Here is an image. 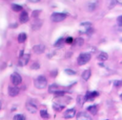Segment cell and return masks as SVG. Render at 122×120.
I'll use <instances>...</instances> for the list:
<instances>
[{
    "label": "cell",
    "instance_id": "obj_35",
    "mask_svg": "<svg viewBox=\"0 0 122 120\" xmlns=\"http://www.w3.org/2000/svg\"><path fill=\"white\" fill-rule=\"evenodd\" d=\"M29 2H30V3H37V2H39L40 0H28Z\"/></svg>",
    "mask_w": 122,
    "mask_h": 120
},
{
    "label": "cell",
    "instance_id": "obj_8",
    "mask_svg": "<svg viewBox=\"0 0 122 120\" xmlns=\"http://www.w3.org/2000/svg\"><path fill=\"white\" fill-rule=\"evenodd\" d=\"M32 51L35 54L40 55V54L44 53V51H45V45L44 44H36V45H34L32 47Z\"/></svg>",
    "mask_w": 122,
    "mask_h": 120
},
{
    "label": "cell",
    "instance_id": "obj_32",
    "mask_svg": "<svg viewBox=\"0 0 122 120\" xmlns=\"http://www.w3.org/2000/svg\"><path fill=\"white\" fill-rule=\"evenodd\" d=\"M117 23L119 26H122V15H119L117 17Z\"/></svg>",
    "mask_w": 122,
    "mask_h": 120
},
{
    "label": "cell",
    "instance_id": "obj_10",
    "mask_svg": "<svg viewBox=\"0 0 122 120\" xmlns=\"http://www.w3.org/2000/svg\"><path fill=\"white\" fill-rule=\"evenodd\" d=\"M75 108H70V109H67L65 112H64V117L66 119H70V118H72L75 116Z\"/></svg>",
    "mask_w": 122,
    "mask_h": 120
},
{
    "label": "cell",
    "instance_id": "obj_19",
    "mask_svg": "<svg viewBox=\"0 0 122 120\" xmlns=\"http://www.w3.org/2000/svg\"><path fill=\"white\" fill-rule=\"evenodd\" d=\"M98 60H102V61H105V60H108V54L107 53H105V52H101L99 55H98Z\"/></svg>",
    "mask_w": 122,
    "mask_h": 120
},
{
    "label": "cell",
    "instance_id": "obj_22",
    "mask_svg": "<svg viewBox=\"0 0 122 120\" xmlns=\"http://www.w3.org/2000/svg\"><path fill=\"white\" fill-rule=\"evenodd\" d=\"M73 42H74V44H75L76 46H82V45L84 44V39L81 38V37H78V38L74 39Z\"/></svg>",
    "mask_w": 122,
    "mask_h": 120
},
{
    "label": "cell",
    "instance_id": "obj_2",
    "mask_svg": "<svg viewBox=\"0 0 122 120\" xmlns=\"http://www.w3.org/2000/svg\"><path fill=\"white\" fill-rule=\"evenodd\" d=\"M91 60V54L89 53H82L77 58V63L78 65H84Z\"/></svg>",
    "mask_w": 122,
    "mask_h": 120
},
{
    "label": "cell",
    "instance_id": "obj_23",
    "mask_svg": "<svg viewBox=\"0 0 122 120\" xmlns=\"http://www.w3.org/2000/svg\"><path fill=\"white\" fill-rule=\"evenodd\" d=\"M13 120H26V116L24 114H16L13 116Z\"/></svg>",
    "mask_w": 122,
    "mask_h": 120
},
{
    "label": "cell",
    "instance_id": "obj_6",
    "mask_svg": "<svg viewBox=\"0 0 122 120\" xmlns=\"http://www.w3.org/2000/svg\"><path fill=\"white\" fill-rule=\"evenodd\" d=\"M30 58V54H24L22 57L19 58L18 65H19V66H25V65L29 62Z\"/></svg>",
    "mask_w": 122,
    "mask_h": 120
},
{
    "label": "cell",
    "instance_id": "obj_17",
    "mask_svg": "<svg viewBox=\"0 0 122 120\" xmlns=\"http://www.w3.org/2000/svg\"><path fill=\"white\" fill-rule=\"evenodd\" d=\"M59 90V88H58V85L57 84H51L50 86H49V92L50 93H55V92H57Z\"/></svg>",
    "mask_w": 122,
    "mask_h": 120
},
{
    "label": "cell",
    "instance_id": "obj_18",
    "mask_svg": "<svg viewBox=\"0 0 122 120\" xmlns=\"http://www.w3.org/2000/svg\"><path fill=\"white\" fill-rule=\"evenodd\" d=\"M64 107H65V105H61V104H59V103H53V105H52V108H53L56 111H61V110L64 108Z\"/></svg>",
    "mask_w": 122,
    "mask_h": 120
},
{
    "label": "cell",
    "instance_id": "obj_38",
    "mask_svg": "<svg viewBox=\"0 0 122 120\" xmlns=\"http://www.w3.org/2000/svg\"><path fill=\"white\" fill-rule=\"evenodd\" d=\"M105 120H109V119H105Z\"/></svg>",
    "mask_w": 122,
    "mask_h": 120
},
{
    "label": "cell",
    "instance_id": "obj_36",
    "mask_svg": "<svg viewBox=\"0 0 122 120\" xmlns=\"http://www.w3.org/2000/svg\"><path fill=\"white\" fill-rule=\"evenodd\" d=\"M120 98H121V100H122V93H121V95H120Z\"/></svg>",
    "mask_w": 122,
    "mask_h": 120
},
{
    "label": "cell",
    "instance_id": "obj_27",
    "mask_svg": "<svg viewBox=\"0 0 122 120\" xmlns=\"http://www.w3.org/2000/svg\"><path fill=\"white\" fill-rule=\"evenodd\" d=\"M63 42H64V38H63V37H60V38H58V40L54 43V46H60V45H62Z\"/></svg>",
    "mask_w": 122,
    "mask_h": 120
},
{
    "label": "cell",
    "instance_id": "obj_21",
    "mask_svg": "<svg viewBox=\"0 0 122 120\" xmlns=\"http://www.w3.org/2000/svg\"><path fill=\"white\" fill-rule=\"evenodd\" d=\"M40 116L42 118H44V119H48L50 117V115H49V113H48V111L46 109H41L40 110Z\"/></svg>",
    "mask_w": 122,
    "mask_h": 120
},
{
    "label": "cell",
    "instance_id": "obj_5",
    "mask_svg": "<svg viewBox=\"0 0 122 120\" xmlns=\"http://www.w3.org/2000/svg\"><path fill=\"white\" fill-rule=\"evenodd\" d=\"M10 81H11L12 84L14 86H16V85H18V84H20L22 83V78L18 73L14 72V73H12L10 75Z\"/></svg>",
    "mask_w": 122,
    "mask_h": 120
},
{
    "label": "cell",
    "instance_id": "obj_33",
    "mask_svg": "<svg viewBox=\"0 0 122 120\" xmlns=\"http://www.w3.org/2000/svg\"><path fill=\"white\" fill-rule=\"evenodd\" d=\"M115 3H116V1H115V0H112V4H110L109 8H112V7L115 5Z\"/></svg>",
    "mask_w": 122,
    "mask_h": 120
},
{
    "label": "cell",
    "instance_id": "obj_13",
    "mask_svg": "<svg viewBox=\"0 0 122 120\" xmlns=\"http://www.w3.org/2000/svg\"><path fill=\"white\" fill-rule=\"evenodd\" d=\"M19 20H20L21 23H26V22L29 21V14H28V12L26 11H23L21 12V14L19 16Z\"/></svg>",
    "mask_w": 122,
    "mask_h": 120
},
{
    "label": "cell",
    "instance_id": "obj_34",
    "mask_svg": "<svg viewBox=\"0 0 122 120\" xmlns=\"http://www.w3.org/2000/svg\"><path fill=\"white\" fill-rule=\"evenodd\" d=\"M17 26H18V25H17V23H12L11 25H10V28H16Z\"/></svg>",
    "mask_w": 122,
    "mask_h": 120
},
{
    "label": "cell",
    "instance_id": "obj_14",
    "mask_svg": "<svg viewBox=\"0 0 122 120\" xmlns=\"http://www.w3.org/2000/svg\"><path fill=\"white\" fill-rule=\"evenodd\" d=\"M87 110H88L90 113H92V114H96V113H97V110H98V108H97V106H95V105H92V106H89V107L87 108Z\"/></svg>",
    "mask_w": 122,
    "mask_h": 120
},
{
    "label": "cell",
    "instance_id": "obj_20",
    "mask_svg": "<svg viewBox=\"0 0 122 120\" xmlns=\"http://www.w3.org/2000/svg\"><path fill=\"white\" fill-rule=\"evenodd\" d=\"M22 6H20V5H18V4H11V10L13 11V12H20V11H22Z\"/></svg>",
    "mask_w": 122,
    "mask_h": 120
},
{
    "label": "cell",
    "instance_id": "obj_26",
    "mask_svg": "<svg viewBox=\"0 0 122 120\" xmlns=\"http://www.w3.org/2000/svg\"><path fill=\"white\" fill-rule=\"evenodd\" d=\"M40 12H41V11H40V10H35V11H33V12H31V16H32V17H34V18H36V17L40 14Z\"/></svg>",
    "mask_w": 122,
    "mask_h": 120
},
{
    "label": "cell",
    "instance_id": "obj_16",
    "mask_svg": "<svg viewBox=\"0 0 122 120\" xmlns=\"http://www.w3.org/2000/svg\"><path fill=\"white\" fill-rule=\"evenodd\" d=\"M17 39H18V42H19V43H23V42H25L26 39H27V35H26L25 33H21V34H19Z\"/></svg>",
    "mask_w": 122,
    "mask_h": 120
},
{
    "label": "cell",
    "instance_id": "obj_39",
    "mask_svg": "<svg viewBox=\"0 0 122 120\" xmlns=\"http://www.w3.org/2000/svg\"><path fill=\"white\" fill-rule=\"evenodd\" d=\"M121 40H122V39H121Z\"/></svg>",
    "mask_w": 122,
    "mask_h": 120
},
{
    "label": "cell",
    "instance_id": "obj_31",
    "mask_svg": "<svg viewBox=\"0 0 122 120\" xmlns=\"http://www.w3.org/2000/svg\"><path fill=\"white\" fill-rule=\"evenodd\" d=\"M122 85V81H115L114 82V86L115 87H120Z\"/></svg>",
    "mask_w": 122,
    "mask_h": 120
},
{
    "label": "cell",
    "instance_id": "obj_11",
    "mask_svg": "<svg viewBox=\"0 0 122 120\" xmlns=\"http://www.w3.org/2000/svg\"><path fill=\"white\" fill-rule=\"evenodd\" d=\"M19 88L16 86H10L9 87V95L10 97H15L19 94Z\"/></svg>",
    "mask_w": 122,
    "mask_h": 120
},
{
    "label": "cell",
    "instance_id": "obj_1",
    "mask_svg": "<svg viewBox=\"0 0 122 120\" xmlns=\"http://www.w3.org/2000/svg\"><path fill=\"white\" fill-rule=\"evenodd\" d=\"M48 84V81L44 76H38L35 80H34V86L38 89H43L47 86Z\"/></svg>",
    "mask_w": 122,
    "mask_h": 120
},
{
    "label": "cell",
    "instance_id": "obj_9",
    "mask_svg": "<svg viewBox=\"0 0 122 120\" xmlns=\"http://www.w3.org/2000/svg\"><path fill=\"white\" fill-rule=\"evenodd\" d=\"M99 95V93L97 92V91H92V92H87L86 93V95L84 96L85 97V100L86 101H92V100H93L95 97H97Z\"/></svg>",
    "mask_w": 122,
    "mask_h": 120
},
{
    "label": "cell",
    "instance_id": "obj_3",
    "mask_svg": "<svg viewBox=\"0 0 122 120\" xmlns=\"http://www.w3.org/2000/svg\"><path fill=\"white\" fill-rule=\"evenodd\" d=\"M66 16H67L66 13H63V12H53L51 15V19L53 22H61L66 18Z\"/></svg>",
    "mask_w": 122,
    "mask_h": 120
},
{
    "label": "cell",
    "instance_id": "obj_25",
    "mask_svg": "<svg viewBox=\"0 0 122 120\" xmlns=\"http://www.w3.org/2000/svg\"><path fill=\"white\" fill-rule=\"evenodd\" d=\"M85 101H86V100H85V97H83V96H78V97H77V103H78L80 106H82Z\"/></svg>",
    "mask_w": 122,
    "mask_h": 120
},
{
    "label": "cell",
    "instance_id": "obj_4",
    "mask_svg": "<svg viewBox=\"0 0 122 120\" xmlns=\"http://www.w3.org/2000/svg\"><path fill=\"white\" fill-rule=\"evenodd\" d=\"M26 108L31 112V113H35L37 111V105L36 103L33 101V100H29L27 103H26Z\"/></svg>",
    "mask_w": 122,
    "mask_h": 120
},
{
    "label": "cell",
    "instance_id": "obj_24",
    "mask_svg": "<svg viewBox=\"0 0 122 120\" xmlns=\"http://www.w3.org/2000/svg\"><path fill=\"white\" fill-rule=\"evenodd\" d=\"M95 8H96V3H94V2H91V3H89V5H88V9H89L90 12L93 11Z\"/></svg>",
    "mask_w": 122,
    "mask_h": 120
},
{
    "label": "cell",
    "instance_id": "obj_30",
    "mask_svg": "<svg viewBox=\"0 0 122 120\" xmlns=\"http://www.w3.org/2000/svg\"><path fill=\"white\" fill-rule=\"evenodd\" d=\"M65 73L68 74V75H75L76 74V72L71 70V69H65Z\"/></svg>",
    "mask_w": 122,
    "mask_h": 120
},
{
    "label": "cell",
    "instance_id": "obj_15",
    "mask_svg": "<svg viewBox=\"0 0 122 120\" xmlns=\"http://www.w3.org/2000/svg\"><path fill=\"white\" fill-rule=\"evenodd\" d=\"M90 77H91V70H90V69L84 70L83 73H82V79H83L84 81H88V80L90 79Z\"/></svg>",
    "mask_w": 122,
    "mask_h": 120
},
{
    "label": "cell",
    "instance_id": "obj_28",
    "mask_svg": "<svg viewBox=\"0 0 122 120\" xmlns=\"http://www.w3.org/2000/svg\"><path fill=\"white\" fill-rule=\"evenodd\" d=\"M73 41H74V39H73L71 36H68V37L65 39V42H66V43H68V44H71Z\"/></svg>",
    "mask_w": 122,
    "mask_h": 120
},
{
    "label": "cell",
    "instance_id": "obj_37",
    "mask_svg": "<svg viewBox=\"0 0 122 120\" xmlns=\"http://www.w3.org/2000/svg\"><path fill=\"white\" fill-rule=\"evenodd\" d=\"M0 108H1V102H0Z\"/></svg>",
    "mask_w": 122,
    "mask_h": 120
},
{
    "label": "cell",
    "instance_id": "obj_12",
    "mask_svg": "<svg viewBox=\"0 0 122 120\" xmlns=\"http://www.w3.org/2000/svg\"><path fill=\"white\" fill-rule=\"evenodd\" d=\"M42 23H43V21L40 20V19H36V20H34L33 23L31 24V30H32V31H37L38 29L41 28Z\"/></svg>",
    "mask_w": 122,
    "mask_h": 120
},
{
    "label": "cell",
    "instance_id": "obj_29",
    "mask_svg": "<svg viewBox=\"0 0 122 120\" xmlns=\"http://www.w3.org/2000/svg\"><path fill=\"white\" fill-rule=\"evenodd\" d=\"M40 67V64L38 62H33L31 65H30V69H38Z\"/></svg>",
    "mask_w": 122,
    "mask_h": 120
},
{
    "label": "cell",
    "instance_id": "obj_7",
    "mask_svg": "<svg viewBox=\"0 0 122 120\" xmlns=\"http://www.w3.org/2000/svg\"><path fill=\"white\" fill-rule=\"evenodd\" d=\"M76 120H92V117H91V115L88 112L81 111V112H78L77 113Z\"/></svg>",
    "mask_w": 122,
    "mask_h": 120
}]
</instances>
